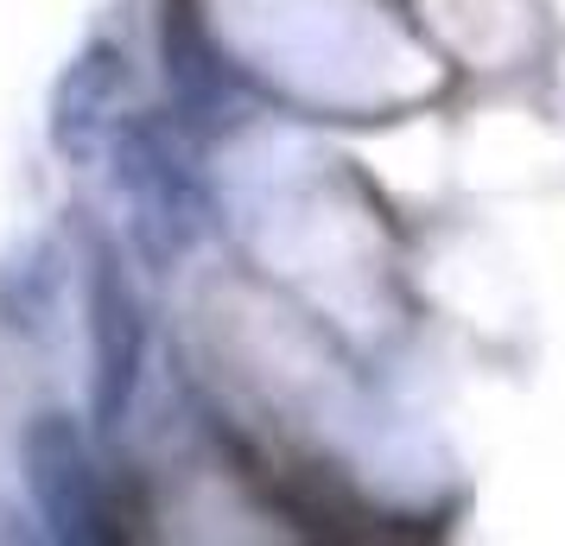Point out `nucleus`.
Instances as JSON below:
<instances>
[{"instance_id": "obj_4", "label": "nucleus", "mask_w": 565, "mask_h": 546, "mask_svg": "<svg viewBox=\"0 0 565 546\" xmlns=\"http://www.w3.org/2000/svg\"><path fill=\"white\" fill-rule=\"evenodd\" d=\"M121 103H128V71L115 45H83L52 89V147L71 165H96L108 140L121 128Z\"/></svg>"}, {"instance_id": "obj_3", "label": "nucleus", "mask_w": 565, "mask_h": 546, "mask_svg": "<svg viewBox=\"0 0 565 546\" xmlns=\"http://www.w3.org/2000/svg\"><path fill=\"white\" fill-rule=\"evenodd\" d=\"M108 165H115V184L128 197L134 235L147 255H179L198 216H191V184H184V165L172 153L166 128L153 121H121L115 140H108Z\"/></svg>"}, {"instance_id": "obj_1", "label": "nucleus", "mask_w": 565, "mask_h": 546, "mask_svg": "<svg viewBox=\"0 0 565 546\" xmlns=\"http://www.w3.org/2000/svg\"><path fill=\"white\" fill-rule=\"evenodd\" d=\"M83 312H89V407H96V426L115 432L134 388H140V363H147V312L134 299V280L115 255V242L89 248Z\"/></svg>"}, {"instance_id": "obj_2", "label": "nucleus", "mask_w": 565, "mask_h": 546, "mask_svg": "<svg viewBox=\"0 0 565 546\" xmlns=\"http://www.w3.org/2000/svg\"><path fill=\"white\" fill-rule=\"evenodd\" d=\"M20 470H26L32 508L45 521L52 540H103V470L96 451L83 439V426L71 414H39L20 445Z\"/></svg>"}]
</instances>
